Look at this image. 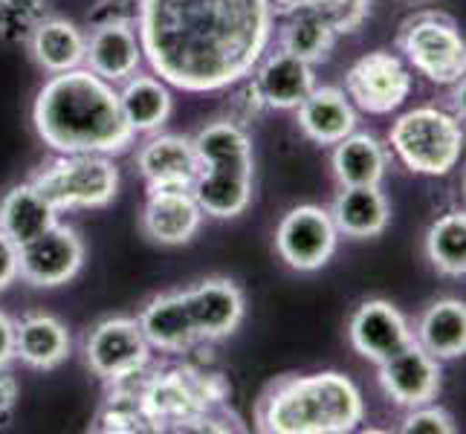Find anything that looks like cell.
<instances>
[{
    "label": "cell",
    "mask_w": 466,
    "mask_h": 434,
    "mask_svg": "<svg viewBox=\"0 0 466 434\" xmlns=\"http://www.w3.org/2000/svg\"><path fill=\"white\" fill-rule=\"evenodd\" d=\"M137 35L154 76L218 93L252 76L272 38L267 0H137Z\"/></svg>",
    "instance_id": "obj_1"
},
{
    "label": "cell",
    "mask_w": 466,
    "mask_h": 434,
    "mask_svg": "<svg viewBox=\"0 0 466 434\" xmlns=\"http://www.w3.org/2000/svg\"><path fill=\"white\" fill-rule=\"evenodd\" d=\"M38 139L56 154L116 156L134 145L119 107V90L93 70L73 67L44 82L32 107Z\"/></svg>",
    "instance_id": "obj_2"
},
{
    "label": "cell",
    "mask_w": 466,
    "mask_h": 434,
    "mask_svg": "<svg viewBox=\"0 0 466 434\" xmlns=\"http://www.w3.org/2000/svg\"><path fill=\"white\" fill-rule=\"evenodd\" d=\"M362 420V391L339 371L272 382L255 411V423L267 434H345Z\"/></svg>",
    "instance_id": "obj_3"
},
{
    "label": "cell",
    "mask_w": 466,
    "mask_h": 434,
    "mask_svg": "<svg viewBox=\"0 0 466 434\" xmlns=\"http://www.w3.org/2000/svg\"><path fill=\"white\" fill-rule=\"evenodd\" d=\"M198 151V177L191 195L203 215L232 220L244 215L255 195V154L244 125L218 119L191 139Z\"/></svg>",
    "instance_id": "obj_4"
},
{
    "label": "cell",
    "mask_w": 466,
    "mask_h": 434,
    "mask_svg": "<svg viewBox=\"0 0 466 434\" xmlns=\"http://www.w3.org/2000/svg\"><path fill=\"white\" fill-rule=\"evenodd\" d=\"M56 212L105 208L119 195V168L105 154H58L29 180Z\"/></svg>",
    "instance_id": "obj_5"
},
{
    "label": "cell",
    "mask_w": 466,
    "mask_h": 434,
    "mask_svg": "<svg viewBox=\"0 0 466 434\" xmlns=\"http://www.w3.org/2000/svg\"><path fill=\"white\" fill-rule=\"evenodd\" d=\"M389 145L409 171L423 177H446L461 159L463 131L455 114L426 105L409 110L391 125Z\"/></svg>",
    "instance_id": "obj_6"
},
{
    "label": "cell",
    "mask_w": 466,
    "mask_h": 434,
    "mask_svg": "<svg viewBox=\"0 0 466 434\" xmlns=\"http://www.w3.org/2000/svg\"><path fill=\"white\" fill-rule=\"evenodd\" d=\"M400 50L411 67L438 87H455L466 73V44L452 18L423 12L400 26Z\"/></svg>",
    "instance_id": "obj_7"
},
{
    "label": "cell",
    "mask_w": 466,
    "mask_h": 434,
    "mask_svg": "<svg viewBox=\"0 0 466 434\" xmlns=\"http://www.w3.org/2000/svg\"><path fill=\"white\" fill-rule=\"evenodd\" d=\"M85 359L90 371L116 385L125 379H137L151 362V345L139 330L137 318L114 316L99 321L85 339Z\"/></svg>",
    "instance_id": "obj_8"
},
{
    "label": "cell",
    "mask_w": 466,
    "mask_h": 434,
    "mask_svg": "<svg viewBox=\"0 0 466 434\" xmlns=\"http://www.w3.org/2000/svg\"><path fill=\"white\" fill-rule=\"evenodd\" d=\"M411 87L414 82L403 58L389 50L365 53L345 73V96L350 105L371 116H385L403 107Z\"/></svg>",
    "instance_id": "obj_9"
},
{
    "label": "cell",
    "mask_w": 466,
    "mask_h": 434,
    "mask_svg": "<svg viewBox=\"0 0 466 434\" xmlns=\"http://www.w3.org/2000/svg\"><path fill=\"white\" fill-rule=\"evenodd\" d=\"M336 244H339V229L321 206L290 208L276 229V252L287 267L299 272H316L325 267L333 258Z\"/></svg>",
    "instance_id": "obj_10"
},
{
    "label": "cell",
    "mask_w": 466,
    "mask_h": 434,
    "mask_svg": "<svg viewBox=\"0 0 466 434\" xmlns=\"http://www.w3.org/2000/svg\"><path fill=\"white\" fill-rule=\"evenodd\" d=\"M85 264V244L76 229L56 223L18 249V278L38 289L70 284Z\"/></svg>",
    "instance_id": "obj_11"
},
{
    "label": "cell",
    "mask_w": 466,
    "mask_h": 434,
    "mask_svg": "<svg viewBox=\"0 0 466 434\" xmlns=\"http://www.w3.org/2000/svg\"><path fill=\"white\" fill-rule=\"evenodd\" d=\"M377 371L380 389L385 397H391V403L400 409L426 406L441 391V365L426 348H420L414 339L391 353L389 359H382Z\"/></svg>",
    "instance_id": "obj_12"
},
{
    "label": "cell",
    "mask_w": 466,
    "mask_h": 434,
    "mask_svg": "<svg viewBox=\"0 0 466 434\" xmlns=\"http://www.w3.org/2000/svg\"><path fill=\"white\" fill-rule=\"evenodd\" d=\"M348 336L360 357L380 365L400 348H406L414 339V330L409 325V318L400 313L391 301L371 298V301H362L357 313L350 316Z\"/></svg>",
    "instance_id": "obj_13"
},
{
    "label": "cell",
    "mask_w": 466,
    "mask_h": 434,
    "mask_svg": "<svg viewBox=\"0 0 466 434\" xmlns=\"http://www.w3.org/2000/svg\"><path fill=\"white\" fill-rule=\"evenodd\" d=\"M203 217L191 188H151L142 208V232L159 247H183L200 232Z\"/></svg>",
    "instance_id": "obj_14"
},
{
    "label": "cell",
    "mask_w": 466,
    "mask_h": 434,
    "mask_svg": "<svg viewBox=\"0 0 466 434\" xmlns=\"http://www.w3.org/2000/svg\"><path fill=\"white\" fill-rule=\"evenodd\" d=\"M186 301L200 342H220L232 336L247 313V301L240 287L229 278H206L198 287L186 289Z\"/></svg>",
    "instance_id": "obj_15"
},
{
    "label": "cell",
    "mask_w": 466,
    "mask_h": 434,
    "mask_svg": "<svg viewBox=\"0 0 466 434\" xmlns=\"http://www.w3.org/2000/svg\"><path fill=\"white\" fill-rule=\"evenodd\" d=\"M142 64V44L137 35V24L131 21H107L96 24L85 46V67L102 76L110 85L127 82Z\"/></svg>",
    "instance_id": "obj_16"
},
{
    "label": "cell",
    "mask_w": 466,
    "mask_h": 434,
    "mask_svg": "<svg viewBox=\"0 0 466 434\" xmlns=\"http://www.w3.org/2000/svg\"><path fill=\"white\" fill-rule=\"evenodd\" d=\"M137 168L151 188H191L198 177L195 142L180 134H154L137 154Z\"/></svg>",
    "instance_id": "obj_17"
},
{
    "label": "cell",
    "mask_w": 466,
    "mask_h": 434,
    "mask_svg": "<svg viewBox=\"0 0 466 434\" xmlns=\"http://www.w3.org/2000/svg\"><path fill=\"white\" fill-rule=\"evenodd\" d=\"M252 73H255L252 82L258 87L264 105L276 110H296L308 99V93L316 87L313 64L301 61L284 50L269 53V56L264 53Z\"/></svg>",
    "instance_id": "obj_18"
},
{
    "label": "cell",
    "mask_w": 466,
    "mask_h": 434,
    "mask_svg": "<svg viewBox=\"0 0 466 434\" xmlns=\"http://www.w3.org/2000/svg\"><path fill=\"white\" fill-rule=\"evenodd\" d=\"M137 321H139V330L148 339L151 350L186 353L200 342L186 293H177V289L174 293L154 296L146 308H142Z\"/></svg>",
    "instance_id": "obj_19"
},
{
    "label": "cell",
    "mask_w": 466,
    "mask_h": 434,
    "mask_svg": "<svg viewBox=\"0 0 466 434\" xmlns=\"http://www.w3.org/2000/svg\"><path fill=\"white\" fill-rule=\"evenodd\" d=\"M70 330L50 313H29L15 321V359L35 371H53L70 357Z\"/></svg>",
    "instance_id": "obj_20"
},
{
    "label": "cell",
    "mask_w": 466,
    "mask_h": 434,
    "mask_svg": "<svg viewBox=\"0 0 466 434\" xmlns=\"http://www.w3.org/2000/svg\"><path fill=\"white\" fill-rule=\"evenodd\" d=\"M301 134L316 145H336L357 131V107L339 87H313L296 107Z\"/></svg>",
    "instance_id": "obj_21"
},
{
    "label": "cell",
    "mask_w": 466,
    "mask_h": 434,
    "mask_svg": "<svg viewBox=\"0 0 466 434\" xmlns=\"http://www.w3.org/2000/svg\"><path fill=\"white\" fill-rule=\"evenodd\" d=\"M330 217L345 237H377L391 220L389 200L380 186H342L336 195Z\"/></svg>",
    "instance_id": "obj_22"
},
{
    "label": "cell",
    "mask_w": 466,
    "mask_h": 434,
    "mask_svg": "<svg viewBox=\"0 0 466 434\" xmlns=\"http://www.w3.org/2000/svg\"><path fill=\"white\" fill-rule=\"evenodd\" d=\"M26 46L38 67L56 76V73H67L73 67H82L87 35L73 21L46 15L35 26V32L29 35Z\"/></svg>",
    "instance_id": "obj_23"
},
{
    "label": "cell",
    "mask_w": 466,
    "mask_h": 434,
    "mask_svg": "<svg viewBox=\"0 0 466 434\" xmlns=\"http://www.w3.org/2000/svg\"><path fill=\"white\" fill-rule=\"evenodd\" d=\"M58 223V212L41 197V191L32 183H21L9 188L4 200H0V232H4L12 244H29L46 229Z\"/></svg>",
    "instance_id": "obj_24"
},
{
    "label": "cell",
    "mask_w": 466,
    "mask_h": 434,
    "mask_svg": "<svg viewBox=\"0 0 466 434\" xmlns=\"http://www.w3.org/2000/svg\"><path fill=\"white\" fill-rule=\"evenodd\" d=\"M119 107L134 134H157L174 110L171 90L163 78L134 73L119 90Z\"/></svg>",
    "instance_id": "obj_25"
},
{
    "label": "cell",
    "mask_w": 466,
    "mask_h": 434,
    "mask_svg": "<svg viewBox=\"0 0 466 434\" xmlns=\"http://www.w3.org/2000/svg\"><path fill=\"white\" fill-rule=\"evenodd\" d=\"M414 342L426 348L438 362L458 359L466 353V304L458 298H441L420 316Z\"/></svg>",
    "instance_id": "obj_26"
},
{
    "label": "cell",
    "mask_w": 466,
    "mask_h": 434,
    "mask_svg": "<svg viewBox=\"0 0 466 434\" xmlns=\"http://www.w3.org/2000/svg\"><path fill=\"white\" fill-rule=\"evenodd\" d=\"M333 177L339 186H380L389 168V151L371 134H348L333 145Z\"/></svg>",
    "instance_id": "obj_27"
},
{
    "label": "cell",
    "mask_w": 466,
    "mask_h": 434,
    "mask_svg": "<svg viewBox=\"0 0 466 434\" xmlns=\"http://www.w3.org/2000/svg\"><path fill=\"white\" fill-rule=\"evenodd\" d=\"M336 32L333 26L319 18L310 9H299L293 15H287V24L281 26V38H279V50L290 53L308 64L328 61L333 46H336Z\"/></svg>",
    "instance_id": "obj_28"
},
{
    "label": "cell",
    "mask_w": 466,
    "mask_h": 434,
    "mask_svg": "<svg viewBox=\"0 0 466 434\" xmlns=\"http://www.w3.org/2000/svg\"><path fill=\"white\" fill-rule=\"evenodd\" d=\"M426 255L431 267L449 278H463L466 272V215L461 208L441 215L426 232Z\"/></svg>",
    "instance_id": "obj_29"
},
{
    "label": "cell",
    "mask_w": 466,
    "mask_h": 434,
    "mask_svg": "<svg viewBox=\"0 0 466 434\" xmlns=\"http://www.w3.org/2000/svg\"><path fill=\"white\" fill-rule=\"evenodd\" d=\"M96 429L99 431H125V434L154 431L151 420L146 417V411H142L139 394L131 385V379L114 385V391L107 394L99 417H96Z\"/></svg>",
    "instance_id": "obj_30"
},
{
    "label": "cell",
    "mask_w": 466,
    "mask_h": 434,
    "mask_svg": "<svg viewBox=\"0 0 466 434\" xmlns=\"http://www.w3.org/2000/svg\"><path fill=\"white\" fill-rule=\"evenodd\" d=\"M44 18L46 0H0V38L6 44H26Z\"/></svg>",
    "instance_id": "obj_31"
},
{
    "label": "cell",
    "mask_w": 466,
    "mask_h": 434,
    "mask_svg": "<svg viewBox=\"0 0 466 434\" xmlns=\"http://www.w3.org/2000/svg\"><path fill=\"white\" fill-rule=\"evenodd\" d=\"M319 18H325L336 35H350L357 32L365 18L371 15V0H308V6Z\"/></svg>",
    "instance_id": "obj_32"
},
{
    "label": "cell",
    "mask_w": 466,
    "mask_h": 434,
    "mask_svg": "<svg viewBox=\"0 0 466 434\" xmlns=\"http://www.w3.org/2000/svg\"><path fill=\"white\" fill-rule=\"evenodd\" d=\"M403 431L406 434H455L458 426H455V417L446 409L426 403V406L409 409L403 420Z\"/></svg>",
    "instance_id": "obj_33"
},
{
    "label": "cell",
    "mask_w": 466,
    "mask_h": 434,
    "mask_svg": "<svg viewBox=\"0 0 466 434\" xmlns=\"http://www.w3.org/2000/svg\"><path fill=\"white\" fill-rule=\"evenodd\" d=\"M238 85H240V90L235 93V99H232V122L247 125V122H252L255 116H258L267 105L261 99L258 87H255V82H249V76L240 78Z\"/></svg>",
    "instance_id": "obj_34"
},
{
    "label": "cell",
    "mask_w": 466,
    "mask_h": 434,
    "mask_svg": "<svg viewBox=\"0 0 466 434\" xmlns=\"http://www.w3.org/2000/svg\"><path fill=\"white\" fill-rule=\"evenodd\" d=\"M107 21H131L137 24V0H99L90 12V24H107Z\"/></svg>",
    "instance_id": "obj_35"
},
{
    "label": "cell",
    "mask_w": 466,
    "mask_h": 434,
    "mask_svg": "<svg viewBox=\"0 0 466 434\" xmlns=\"http://www.w3.org/2000/svg\"><path fill=\"white\" fill-rule=\"evenodd\" d=\"M18 249H21L18 244H12V240L0 232V293L18 281Z\"/></svg>",
    "instance_id": "obj_36"
},
{
    "label": "cell",
    "mask_w": 466,
    "mask_h": 434,
    "mask_svg": "<svg viewBox=\"0 0 466 434\" xmlns=\"http://www.w3.org/2000/svg\"><path fill=\"white\" fill-rule=\"evenodd\" d=\"M18 394H21L18 379L9 371V365H0V420H6L12 414L15 403H18Z\"/></svg>",
    "instance_id": "obj_37"
},
{
    "label": "cell",
    "mask_w": 466,
    "mask_h": 434,
    "mask_svg": "<svg viewBox=\"0 0 466 434\" xmlns=\"http://www.w3.org/2000/svg\"><path fill=\"white\" fill-rule=\"evenodd\" d=\"M15 359V321L0 310V365Z\"/></svg>",
    "instance_id": "obj_38"
},
{
    "label": "cell",
    "mask_w": 466,
    "mask_h": 434,
    "mask_svg": "<svg viewBox=\"0 0 466 434\" xmlns=\"http://www.w3.org/2000/svg\"><path fill=\"white\" fill-rule=\"evenodd\" d=\"M267 6L272 15H284L287 18V15H293V12L308 6V0H267Z\"/></svg>",
    "instance_id": "obj_39"
}]
</instances>
